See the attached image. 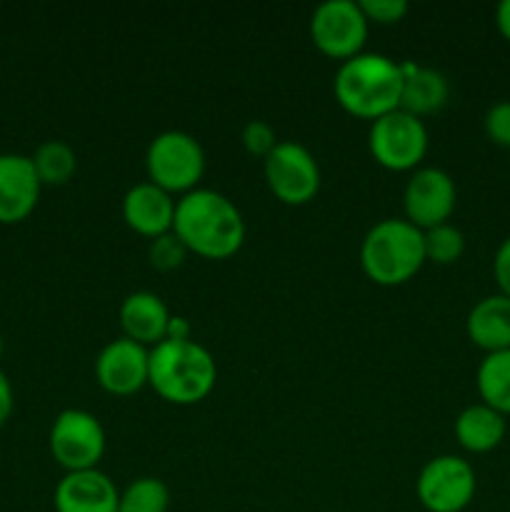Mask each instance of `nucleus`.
I'll use <instances>...</instances> for the list:
<instances>
[{"label":"nucleus","mask_w":510,"mask_h":512,"mask_svg":"<svg viewBox=\"0 0 510 512\" xmlns=\"http://www.w3.org/2000/svg\"><path fill=\"white\" fill-rule=\"evenodd\" d=\"M173 233L188 253L225 260L245 243V220L230 198L210 188H195L175 203Z\"/></svg>","instance_id":"1"},{"label":"nucleus","mask_w":510,"mask_h":512,"mask_svg":"<svg viewBox=\"0 0 510 512\" xmlns=\"http://www.w3.org/2000/svg\"><path fill=\"white\" fill-rule=\"evenodd\" d=\"M333 93L345 113L373 123L400 108L403 63L383 53L353 55L340 63Z\"/></svg>","instance_id":"2"},{"label":"nucleus","mask_w":510,"mask_h":512,"mask_svg":"<svg viewBox=\"0 0 510 512\" xmlns=\"http://www.w3.org/2000/svg\"><path fill=\"white\" fill-rule=\"evenodd\" d=\"M218 380V365L208 348L188 340L165 338L150 348L148 385L170 405H195L208 398Z\"/></svg>","instance_id":"3"},{"label":"nucleus","mask_w":510,"mask_h":512,"mask_svg":"<svg viewBox=\"0 0 510 512\" xmlns=\"http://www.w3.org/2000/svg\"><path fill=\"white\" fill-rule=\"evenodd\" d=\"M425 260L423 230L405 218H383L360 243L363 273L383 288H395L420 273Z\"/></svg>","instance_id":"4"},{"label":"nucleus","mask_w":510,"mask_h":512,"mask_svg":"<svg viewBox=\"0 0 510 512\" xmlns=\"http://www.w3.org/2000/svg\"><path fill=\"white\" fill-rule=\"evenodd\" d=\"M148 180L170 195H185L198 188L205 173V150L195 135L185 130H165L150 140L145 150Z\"/></svg>","instance_id":"5"},{"label":"nucleus","mask_w":510,"mask_h":512,"mask_svg":"<svg viewBox=\"0 0 510 512\" xmlns=\"http://www.w3.org/2000/svg\"><path fill=\"white\" fill-rule=\"evenodd\" d=\"M368 148L375 163L383 168L413 173L428 153V128L423 120L398 108L370 123Z\"/></svg>","instance_id":"6"},{"label":"nucleus","mask_w":510,"mask_h":512,"mask_svg":"<svg viewBox=\"0 0 510 512\" xmlns=\"http://www.w3.org/2000/svg\"><path fill=\"white\" fill-rule=\"evenodd\" d=\"M48 445L50 455L65 473L93 470L105 455V430L88 410L68 408L50 425Z\"/></svg>","instance_id":"7"},{"label":"nucleus","mask_w":510,"mask_h":512,"mask_svg":"<svg viewBox=\"0 0 510 512\" xmlns=\"http://www.w3.org/2000/svg\"><path fill=\"white\" fill-rule=\"evenodd\" d=\"M478 478L460 455H435L420 468L415 493L428 512H463L473 503Z\"/></svg>","instance_id":"8"},{"label":"nucleus","mask_w":510,"mask_h":512,"mask_svg":"<svg viewBox=\"0 0 510 512\" xmlns=\"http://www.w3.org/2000/svg\"><path fill=\"white\" fill-rule=\"evenodd\" d=\"M263 175L270 193L285 205H305L320 190V165L298 140H280L263 160Z\"/></svg>","instance_id":"9"},{"label":"nucleus","mask_w":510,"mask_h":512,"mask_svg":"<svg viewBox=\"0 0 510 512\" xmlns=\"http://www.w3.org/2000/svg\"><path fill=\"white\" fill-rule=\"evenodd\" d=\"M368 25L355 0H325L310 15V40L320 53L343 63L363 53Z\"/></svg>","instance_id":"10"},{"label":"nucleus","mask_w":510,"mask_h":512,"mask_svg":"<svg viewBox=\"0 0 510 512\" xmlns=\"http://www.w3.org/2000/svg\"><path fill=\"white\" fill-rule=\"evenodd\" d=\"M458 203V190L455 180L443 168L433 165H420L413 170L403 190L405 220L415 228L430 230L448 223Z\"/></svg>","instance_id":"11"},{"label":"nucleus","mask_w":510,"mask_h":512,"mask_svg":"<svg viewBox=\"0 0 510 512\" xmlns=\"http://www.w3.org/2000/svg\"><path fill=\"white\" fill-rule=\"evenodd\" d=\"M150 350L128 338H115L95 358V380L110 395H135L148 385Z\"/></svg>","instance_id":"12"},{"label":"nucleus","mask_w":510,"mask_h":512,"mask_svg":"<svg viewBox=\"0 0 510 512\" xmlns=\"http://www.w3.org/2000/svg\"><path fill=\"white\" fill-rule=\"evenodd\" d=\"M33 160L20 153H0V225L23 223L40 198Z\"/></svg>","instance_id":"13"},{"label":"nucleus","mask_w":510,"mask_h":512,"mask_svg":"<svg viewBox=\"0 0 510 512\" xmlns=\"http://www.w3.org/2000/svg\"><path fill=\"white\" fill-rule=\"evenodd\" d=\"M120 490L103 470L65 473L55 485V512H118Z\"/></svg>","instance_id":"14"},{"label":"nucleus","mask_w":510,"mask_h":512,"mask_svg":"<svg viewBox=\"0 0 510 512\" xmlns=\"http://www.w3.org/2000/svg\"><path fill=\"white\" fill-rule=\"evenodd\" d=\"M175 203L173 195L150 180L135 183L123 198V220L133 233L153 240L173 230Z\"/></svg>","instance_id":"15"},{"label":"nucleus","mask_w":510,"mask_h":512,"mask_svg":"<svg viewBox=\"0 0 510 512\" xmlns=\"http://www.w3.org/2000/svg\"><path fill=\"white\" fill-rule=\"evenodd\" d=\"M120 328H123V338L135 340V343L145 345V348H155L168 338L170 325V310L163 303V298L150 290H135L128 298L120 303Z\"/></svg>","instance_id":"16"},{"label":"nucleus","mask_w":510,"mask_h":512,"mask_svg":"<svg viewBox=\"0 0 510 512\" xmlns=\"http://www.w3.org/2000/svg\"><path fill=\"white\" fill-rule=\"evenodd\" d=\"M465 333L485 355L510 350V298L503 293L480 298L465 318Z\"/></svg>","instance_id":"17"},{"label":"nucleus","mask_w":510,"mask_h":512,"mask_svg":"<svg viewBox=\"0 0 510 512\" xmlns=\"http://www.w3.org/2000/svg\"><path fill=\"white\" fill-rule=\"evenodd\" d=\"M450 98V83L440 70L428 65L403 63V93H400V110L423 118L438 113Z\"/></svg>","instance_id":"18"},{"label":"nucleus","mask_w":510,"mask_h":512,"mask_svg":"<svg viewBox=\"0 0 510 512\" xmlns=\"http://www.w3.org/2000/svg\"><path fill=\"white\" fill-rule=\"evenodd\" d=\"M453 430L460 448H465L468 453L483 455L503 443L505 433H508V420L485 403H475L460 410Z\"/></svg>","instance_id":"19"},{"label":"nucleus","mask_w":510,"mask_h":512,"mask_svg":"<svg viewBox=\"0 0 510 512\" xmlns=\"http://www.w3.org/2000/svg\"><path fill=\"white\" fill-rule=\"evenodd\" d=\"M480 403L498 410L500 415H510V350L488 353L475 373Z\"/></svg>","instance_id":"20"},{"label":"nucleus","mask_w":510,"mask_h":512,"mask_svg":"<svg viewBox=\"0 0 510 512\" xmlns=\"http://www.w3.org/2000/svg\"><path fill=\"white\" fill-rule=\"evenodd\" d=\"M30 160L43 185H65L78 170V155L65 140H45Z\"/></svg>","instance_id":"21"},{"label":"nucleus","mask_w":510,"mask_h":512,"mask_svg":"<svg viewBox=\"0 0 510 512\" xmlns=\"http://www.w3.org/2000/svg\"><path fill=\"white\" fill-rule=\"evenodd\" d=\"M170 490L160 478H138L120 490L118 512H168Z\"/></svg>","instance_id":"22"},{"label":"nucleus","mask_w":510,"mask_h":512,"mask_svg":"<svg viewBox=\"0 0 510 512\" xmlns=\"http://www.w3.org/2000/svg\"><path fill=\"white\" fill-rule=\"evenodd\" d=\"M425 260L435 265H453L465 253V235L455 225L443 223L438 228L423 230Z\"/></svg>","instance_id":"23"},{"label":"nucleus","mask_w":510,"mask_h":512,"mask_svg":"<svg viewBox=\"0 0 510 512\" xmlns=\"http://www.w3.org/2000/svg\"><path fill=\"white\" fill-rule=\"evenodd\" d=\"M185 258H188V248H185L183 240H180L173 230L150 240L148 260L153 268L168 273V270L180 268V265L185 263Z\"/></svg>","instance_id":"24"},{"label":"nucleus","mask_w":510,"mask_h":512,"mask_svg":"<svg viewBox=\"0 0 510 512\" xmlns=\"http://www.w3.org/2000/svg\"><path fill=\"white\" fill-rule=\"evenodd\" d=\"M240 140H243V148L248 150L250 155L263 160L268 158V155L273 153L275 145L280 143L278 135H275V128L270 123H265V120H248L243 133H240Z\"/></svg>","instance_id":"25"},{"label":"nucleus","mask_w":510,"mask_h":512,"mask_svg":"<svg viewBox=\"0 0 510 512\" xmlns=\"http://www.w3.org/2000/svg\"><path fill=\"white\" fill-rule=\"evenodd\" d=\"M360 10L365 13L368 23L395 25L408 15V3L405 0H360Z\"/></svg>","instance_id":"26"},{"label":"nucleus","mask_w":510,"mask_h":512,"mask_svg":"<svg viewBox=\"0 0 510 512\" xmlns=\"http://www.w3.org/2000/svg\"><path fill=\"white\" fill-rule=\"evenodd\" d=\"M485 133L500 148H510V100H500V103L490 105L485 113Z\"/></svg>","instance_id":"27"},{"label":"nucleus","mask_w":510,"mask_h":512,"mask_svg":"<svg viewBox=\"0 0 510 512\" xmlns=\"http://www.w3.org/2000/svg\"><path fill=\"white\" fill-rule=\"evenodd\" d=\"M493 275L495 283H498V293L510 298V238H505L503 243L498 245V250H495Z\"/></svg>","instance_id":"28"},{"label":"nucleus","mask_w":510,"mask_h":512,"mask_svg":"<svg viewBox=\"0 0 510 512\" xmlns=\"http://www.w3.org/2000/svg\"><path fill=\"white\" fill-rule=\"evenodd\" d=\"M10 413H13V385H10L8 375L0 370V428L8 423Z\"/></svg>","instance_id":"29"},{"label":"nucleus","mask_w":510,"mask_h":512,"mask_svg":"<svg viewBox=\"0 0 510 512\" xmlns=\"http://www.w3.org/2000/svg\"><path fill=\"white\" fill-rule=\"evenodd\" d=\"M495 25H498V33L510 43V0H503L495 8Z\"/></svg>","instance_id":"30"},{"label":"nucleus","mask_w":510,"mask_h":512,"mask_svg":"<svg viewBox=\"0 0 510 512\" xmlns=\"http://www.w3.org/2000/svg\"><path fill=\"white\" fill-rule=\"evenodd\" d=\"M168 338L173 340H188L190 338V323L180 315H173L168 325Z\"/></svg>","instance_id":"31"},{"label":"nucleus","mask_w":510,"mask_h":512,"mask_svg":"<svg viewBox=\"0 0 510 512\" xmlns=\"http://www.w3.org/2000/svg\"><path fill=\"white\" fill-rule=\"evenodd\" d=\"M3 348H5V343H3V335H0V358H3Z\"/></svg>","instance_id":"32"}]
</instances>
